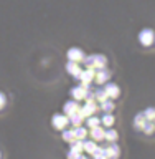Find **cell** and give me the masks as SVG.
<instances>
[{
	"label": "cell",
	"mask_w": 155,
	"mask_h": 159,
	"mask_svg": "<svg viewBox=\"0 0 155 159\" xmlns=\"http://www.w3.org/2000/svg\"><path fill=\"white\" fill-rule=\"evenodd\" d=\"M94 76H96V68L88 66V68H84V70H83V73H81V78H79V81H81V84L91 86V83L94 81Z\"/></svg>",
	"instance_id": "5"
},
{
	"label": "cell",
	"mask_w": 155,
	"mask_h": 159,
	"mask_svg": "<svg viewBox=\"0 0 155 159\" xmlns=\"http://www.w3.org/2000/svg\"><path fill=\"white\" fill-rule=\"evenodd\" d=\"M79 159H89L88 156H83V154H81V157H79Z\"/></svg>",
	"instance_id": "29"
},
{
	"label": "cell",
	"mask_w": 155,
	"mask_h": 159,
	"mask_svg": "<svg viewBox=\"0 0 155 159\" xmlns=\"http://www.w3.org/2000/svg\"><path fill=\"white\" fill-rule=\"evenodd\" d=\"M153 131H155V123H152V121H147L145 126L142 128L144 134H153Z\"/></svg>",
	"instance_id": "26"
},
{
	"label": "cell",
	"mask_w": 155,
	"mask_h": 159,
	"mask_svg": "<svg viewBox=\"0 0 155 159\" xmlns=\"http://www.w3.org/2000/svg\"><path fill=\"white\" fill-rule=\"evenodd\" d=\"M145 123H147V118L144 116V111L142 113H137L136 118H134V128H136L137 131H142V128L145 126Z\"/></svg>",
	"instance_id": "15"
},
{
	"label": "cell",
	"mask_w": 155,
	"mask_h": 159,
	"mask_svg": "<svg viewBox=\"0 0 155 159\" xmlns=\"http://www.w3.org/2000/svg\"><path fill=\"white\" fill-rule=\"evenodd\" d=\"M111 78V71L107 68H101V70H96V76H94V83L97 84H106Z\"/></svg>",
	"instance_id": "12"
},
{
	"label": "cell",
	"mask_w": 155,
	"mask_h": 159,
	"mask_svg": "<svg viewBox=\"0 0 155 159\" xmlns=\"http://www.w3.org/2000/svg\"><path fill=\"white\" fill-rule=\"evenodd\" d=\"M114 123H116V118H114V114H112V113H104V114H102L101 124H102L104 128H111Z\"/></svg>",
	"instance_id": "18"
},
{
	"label": "cell",
	"mask_w": 155,
	"mask_h": 159,
	"mask_svg": "<svg viewBox=\"0 0 155 159\" xmlns=\"http://www.w3.org/2000/svg\"><path fill=\"white\" fill-rule=\"evenodd\" d=\"M91 156H93V159H107V157H106V149H104V148H99V146L96 148V151H94Z\"/></svg>",
	"instance_id": "23"
},
{
	"label": "cell",
	"mask_w": 155,
	"mask_h": 159,
	"mask_svg": "<svg viewBox=\"0 0 155 159\" xmlns=\"http://www.w3.org/2000/svg\"><path fill=\"white\" fill-rule=\"evenodd\" d=\"M79 101H76V99H69V101L64 103L63 106V113L66 114V116H71V114H76L79 111Z\"/></svg>",
	"instance_id": "10"
},
{
	"label": "cell",
	"mask_w": 155,
	"mask_h": 159,
	"mask_svg": "<svg viewBox=\"0 0 155 159\" xmlns=\"http://www.w3.org/2000/svg\"><path fill=\"white\" fill-rule=\"evenodd\" d=\"M83 70H84V68H81V63H78V61H69V60H68V63H66V71L71 75L74 80H79V78H81Z\"/></svg>",
	"instance_id": "9"
},
{
	"label": "cell",
	"mask_w": 155,
	"mask_h": 159,
	"mask_svg": "<svg viewBox=\"0 0 155 159\" xmlns=\"http://www.w3.org/2000/svg\"><path fill=\"white\" fill-rule=\"evenodd\" d=\"M91 139H94V141H101V139H104V128L99 124V126L96 128H91Z\"/></svg>",
	"instance_id": "17"
},
{
	"label": "cell",
	"mask_w": 155,
	"mask_h": 159,
	"mask_svg": "<svg viewBox=\"0 0 155 159\" xmlns=\"http://www.w3.org/2000/svg\"><path fill=\"white\" fill-rule=\"evenodd\" d=\"M83 121H84V118L79 114V111H78L76 114H71V116H69V123H71L74 128H76V126H81Z\"/></svg>",
	"instance_id": "22"
},
{
	"label": "cell",
	"mask_w": 155,
	"mask_h": 159,
	"mask_svg": "<svg viewBox=\"0 0 155 159\" xmlns=\"http://www.w3.org/2000/svg\"><path fill=\"white\" fill-rule=\"evenodd\" d=\"M0 159H2V152H0Z\"/></svg>",
	"instance_id": "30"
},
{
	"label": "cell",
	"mask_w": 155,
	"mask_h": 159,
	"mask_svg": "<svg viewBox=\"0 0 155 159\" xmlns=\"http://www.w3.org/2000/svg\"><path fill=\"white\" fill-rule=\"evenodd\" d=\"M96 109H97L96 101H86V104H84V106L79 108V114H81V116L86 119L88 116H93V114L96 113Z\"/></svg>",
	"instance_id": "11"
},
{
	"label": "cell",
	"mask_w": 155,
	"mask_h": 159,
	"mask_svg": "<svg viewBox=\"0 0 155 159\" xmlns=\"http://www.w3.org/2000/svg\"><path fill=\"white\" fill-rule=\"evenodd\" d=\"M155 42V32L152 28H142L140 32H139V43L142 45V47H152Z\"/></svg>",
	"instance_id": "2"
},
{
	"label": "cell",
	"mask_w": 155,
	"mask_h": 159,
	"mask_svg": "<svg viewBox=\"0 0 155 159\" xmlns=\"http://www.w3.org/2000/svg\"><path fill=\"white\" fill-rule=\"evenodd\" d=\"M73 133H74V139H79V141H84V139L88 138V126L84 128V126H76V128H73Z\"/></svg>",
	"instance_id": "14"
},
{
	"label": "cell",
	"mask_w": 155,
	"mask_h": 159,
	"mask_svg": "<svg viewBox=\"0 0 155 159\" xmlns=\"http://www.w3.org/2000/svg\"><path fill=\"white\" fill-rule=\"evenodd\" d=\"M5 104H7V96H5V94L0 91V111L5 108Z\"/></svg>",
	"instance_id": "28"
},
{
	"label": "cell",
	"mask_w": 155,
	"mask_h": 159,
	"mask_svg": "<svg viewBox=\"0 0 155 159\" xmlns=\"http://www.w3.org/2000/svg\"><path fill=\"white\" fill-rule=\"evenodd\" d=\"M68 124H69V116H66L64 113H56V114H53V116H51V126L54 129L63 131Z\"/></svg>",
	"instance_id": "3"
},
{
	"label": "cell",
	"mask_w": 155,
	"mask_h": 159,
	"mask_svg": "<svg viewBox=\"0 0 155 159\" xmlns=\"http://www.w3.org/2000/svg\"><path fill=\"white\" fill-rule=\"evenodd\" d=\"M102 88H104V91H106L107 98H111V99H117L119 96H121V88H119L116 83L107 81L106 84H102Z\"/></svg>",
	"instance_id": "7"
},
{
	"label": "cell",
	"mask_w": 155,
	"mask_h": 159,
	"mask_svg": "<svg viewBox=\"0 0 155 159\" xmlns=\"http://www.w3.org/2000/svg\"><path fill=\"white\" fill-rule=\"evenodd\" d=\"M66 57H68L69 61H78V63H81L86 55H84V52H83L81 48H78V47H71V48H68Z\"/></svg>",
	"instance_id": "6"
},
{
	"label": "cell",
	"mask_w": 155,
	"mask_h": 159,
	"mask_svg": "<svg viewBox=\"0 0 155 159\" xmlns=\"http://www.w3.org/2000/svg\"><path fill=\"white\" fill-rule=\"evenodd\" d=\"M153 45H155V42H153Z\"/></svg>",
	"instance_id": "31"
},
{
	"label": "cell",
	"mask_w": 155,
	"mask_h": 159,
	"mask_svg": "<svg viewBox=\"0 0 155 159\" xmlns=\"http://www.w3.org/2000/svg\"><path fill=\"white\" fill-rule=\"evenodd\" d=\"M96 148H97V144L94 139H84L83 141V149H84V152H88V154H93L94 151H96Z\"/></svg>",
	"instance_id": "16"
},
{
	"label": "cell",
	"mask_w": 155,
	"mask_h": 159,
	"mask_svg": "<svg viewBox=\"0 0 155 159\" xmlns=\"http://www.w3.org/2000/svg\"><path fill=\"white\" fill-rule=\"evenodd\" d=\"M94 94H96V99L99 103L104 101V99H107V94H106V91H104V88H99L97 91H94Z\"/></svg>",
	"instance_id": "27"
},
{
	"label": "cell",
	"mask_w": 155,
	"mask_h": 159,
	"mask_svg": "<svg viewBox=\"0 0 155 159\" xmlns=\"http://www.w3.org/2000/svg\"><path fill=\"white\" fill-rule=\"evenodd\" d=\"M144 116L147 118V121L155 123V108H153V106H149L145 111H144Z\"/></svg>",
	"instance_id": "25"
},
{
	"label": "cell",
	"mask_w": 155,
	"mask_h": 159,
	"mask_svg": "<svg viewBox=\"0 0 155 159\" xmlns=\"http://www.w3.org/2000/svg\"><path fill=\"white\" fill-rule=\"evenodd\" d=\"M119 154H121V149H119L117 144L111 143V144L106 148V157H107V159H117Z\"/></svg>",
	"instance_id": "13"
},
{
	"label": "cell",
	"mask_w": 155,
	"mask_h": 159,
	"mask_svg": "<svg viewBox=\"0 0 155 159\" xmlns=\"http://www.w3.org/2000/svg\"><path fill=\"white\" fill-rule=\"evenodd\" d=\"M114 99H111V98H107V99H104V101H101V109L104 113H112L114 111Z\"/></svg>",
	"instance_id": "20"
},
{
	"label": "cell",
	"mask_w": 155,
	"mask_h": 159,
	"mask_svg": "<svg viewBox=\"0 0 155 159\" xmlns=\"http://www.w3.org/2000/svg\"><path fill=\"white\" fill-rule=\"evenodd\" d=\"M117 138H119V134L116 129H112V128H107V129H104V139L109 143H114V141H117Z\"/></svg>",
	"instance_id": "19"
},
{
	"label": "cell",
	"mask_w": 155,
	"mask_h": 159,
	"mask_svg": "<svg viewBox=\"0 0 155 159\" xmlns=\"http://www.w3.org/2000/svg\"><path fill=\"white\" fill-rule=\"evenodd\" d=\"M61 138L64 139V141H68V143H73V141H74V133H73V129H66V128H64Z\"/></svg>",
	"instance_id": "24"
},
{
	"label": "cell",
	"mask_w": 155,
	"mask_h": 159,
	"mask_svg": "<svg viewBox=\"0 0 155 159\" xmlns=\"http://www.w3.org/2000/svg\"><path fill=\"white\" fill-rule=\"evenodd\" d=\"M88 89H89V86H86V84H78V86H73V88H71L69 94H71L73 99H76V101H81V99L86 98Z\"/></svg>",
	"instance_id": "8"
},
{
	"label": "cell",
	"mask_w": 155,
	"mask_h": 159,
	"mask_svg": "<svg viewBox=\"0 0 155 159\" xmlns=\"http://www.w3.org/2000/svg\"><path fill=\"white\" fill-rule=\"evenodd\" d=\"M83 152H84V149H83V141H79V139H74V141L71 143V148H69L68 159H79Z\"/></svg>",
	"instance_id": "4"
},
{
	"label": "cell",
	"mask_w": 155,
	"mask_h": 159,
	"mask_svg": "<svg viewBox=\"0 0 155 159\" xmlns=\"http://www.w3.org/2000/svg\"><path fill=\"white\" fill-rule=\"evenodd\" d=\"M101 124V119H99L97 116H88L86 118V126H88V129H91V128H96V126H99Z\"/></svg>",
	"instance_id": "21"
},
{
	"label": "cell",
	"mask_w": 155,
	"mask_h": 159,
	"mask_svg": "<svg viewBox=\"0 0 155 159\" xmlns=\"http://www.w3.org/2000/svg\"><path fill=\"white\" fill-rule=\"evenodd\" d=\"M83 63L86 65V68H88V66H93V68H96V70H101V68H106L107 58L104 57V55H101V53H96V55L84 57Z\"/></svg>",
	"instance_id": "1"
}]
</instances>
